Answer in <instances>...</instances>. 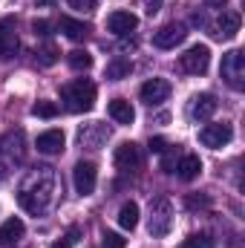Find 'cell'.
<instances>
[{
	"label": "cell",
	"mask_w": 245,
	"mask_h": 248,
	"mask_svg": "<svg viewBox=\"0 0 245 248\" xmlns=\"http://www.w3.org/2000/svg\"><path fill=\"white\" fill-rule=\"evenodd\" d=\"M52 196H55V173L49 168H41L38 173H29L26 182L17 190V202L29 214H44L46 205L52 202Z\"/></svg>",
	"instance_id": "cell-1"
},
{
	"label": "cell",
	"mask_w": 245,
	"mask_h": 248,
	"mask_svg": "<svg viewBox=\"0 0 245 248\" xmlns=\"http://www.w3.org/2000/svg\"><path fill=\"white\" fill-rule=\"evenodd\" d=\"M61 98L69 113H90L95 107V84L87 78H75L61 87Z\"/></svg>",
	"instance_id": "cell-2"
},
{
	"label": "cell",
	"mask_w": 245,
	"mask_h": 248,
	"mask_svg": "<svg viewBox=\"0 0 245 248\" xmlns=\"http://www.w3.org/2000/svg\"><path fill=\"white\" fill-rule=\"evenodd\" d=\"M225 84L231 90H243L245 87V52L243 49H231L222 55V66H219Z\"/></svg>",
	"instance_id": "cell-3"
},
{
	"label": "cell",
	"mask_w": 245,
	"mask_h": 248,
	"mask_svg": "<svg viewBox=\"0 0 245 248\" xmlns=\"http://www.w3.org/2000/svg\"><path fill=\"white\" fill-rule=\"evenodd\" d=\"M170 225H173V205L165 199V196H159V199H153L150 202V234L153 237H165L168 231H170Z\"/></svg>",
	"instance_id": "cell-4"
},
{
	"label": "cell",
	"mask_w": 245,
	"mask_h": 248,
	"mask_svg": "<svg viewBox=\"0 0 245 248\" xmlns=\"http://www.w3.org/2000/svg\"><path fill=\"white\" fill-rule=\"evenodd\" d=\"M208 66H211V49L205 44H196L184 55H179V69L187 75H205Z\"/></svg>",
	"instance_id": "cell-5"
},
{
	"label": "cell",
	"mask_w": 245,
	"mask_h": 248,
	"mask_svg": "<svg viewBox=\"0 0 245 248\" xmlns=\"http://www.w3.org/2000/svg\"><path fill=\"white\" fill-rule=\"evenodd\" d=\"M231 139H234V127H231L228 122L205 124V127L199 130V141H202L205 147H214V150L225 147V144H228Z\"/></svg>",
	"instance_id": "cell-6"
},
{
	"label": "cell",
	"mask_w": 245,
	"mask_h": 248,
	"mask_svg": "<svg viewBox=\"0 0 245 248\" xmlns=\"http://www.w3.org/2000/svg\"><path fill=\"white\" fill-rule=\"evenodd\" d=\"M72 182H75V190L81 196H90L95 190V182H98V170L92 162H78L75 170H72Z\"/></svg>",
	"instance_id": "cell-7"
},
{
	"label": "cell",
	"mask_w": 245,
	"mask_h": 248,
	"mask_svg": "<svg viewBox=\"0 0 245 248\" xmlns=\"http://www.w3.org/2000/svg\"><path fill=\"white\" fill-rule=\"evenodd\" d=\"M184 38H187V29H184L182 23H165L156 35H153V44L159 46V49H173V46H179Z\"/></svg>",
	"instance_id": "cell-8"
},
{
	"label": "cell",
	"mask_w": 245,
	"mask_h": 248,
	"mask_svg": "<svg viewBox=\"0 0 245 248\" xmlns=\"http://www.w3.org/2000/svg\"><path fill=\"white\" fill-rule=\"evenodd\" d=\"M138 95H141V101H144V104L156 107V104H162V101L170 95V84H168L165 78H150V81H144V84H141Z\"/></svg>",
	"instance_id": "cell-9"
},
{
	"label": "cell",
	"mask_w": 245,
	"mask_h": 248,
	"mask_svg": "<svg viewBox=\"0 0 245 248\" xmlns=\"http://www.w3.org/2000/svg\"><path fill=\"white\" fill-rule=\"evenodd\" d=\"M216 98L211 95V93H199V95H193V101H190V107H187V116H190V122H208L214 113H216Z\"/></svg>",
	"instance_id": "cell-10"
},
{
	"label": "cell",
	"mask_w": 245,
	"mask_h": 248,
	"mask_svg": "<svg viewBox=\"0 0 245 248\" xmlns=\"http://www.w3.org/2000/svg\"><path fill=\"white\" fill-rule=\"evenodd\" d=\"M110 139V127H104V124H84L81 130H78V144L81 147H90V150H98L104 141Z\"/></svg>",
	"instance_id": "cell-11"
},
{
	"label": "cell",
	"mask_w": 245,
	"mask_h": 248,
	"mask_svg": "<svg viewBox=\"0 0 245 248\" xmlns=\"http://www.w3.org/2000/svg\"><path fill=\"white\" fill-rule=\"evenodd\" d=\"M116 168L130 173V170H138L141 168V150L133 144V141H124L116 147Z\"/></svg>",
	"instance_id": "cell-12"
},
{
	"label": "cell",
	"mask_w": 245,
	"mask_h": 248,
	"mask_svg": "<svg viewBox=\"0 0 245 248\" xmlns=\"http://www.w3.org/2000/svg\"><path fill=\"white\" fill-rule=\"evenodd\" d=\"M63 144H66V136H63L61 130H46V133H41L38 141H35L38 153H44V156H55V153H61Z\"/></svg>",
	"instance_id": "cell-13"
},
{
	"label": "cell",
	"mask_w": 245,
	"mask_h": 248,
	"mask_svg": "<svg viewBox=\"0 0 245 248\" xmlns=\"http://www.w3.org/2000/svg\"><path fill=\"white\" fill-rule=\"evenodd\" d=\"M138 26V17L133 15V12H113L110 17H107V29L113 32V35H127V32H133Z\"/></svg>",
	"instance_id": "cell-14"
},
{
	"label": "cell",
	"mask_w": 245,
	"mask_h": 248,
	"mask_svg": "<svg viewBox=\"0 0 245 248\" xmlns=\"http://www.w3.org/2000/svg\"><path fill=\"white\" fill-rule=\"evenodd\" d=\"M240 23H243V15L240 12H222V17H219V23H216V38H222V41H231V38H237V32H240Z\"/></svg>",
	"instance_id": "cell-15"
},
{
	"label": "cell",
	"mask_w": 245,
	"mask_h": 248,
	"mask_svg": "<svg viewBox=\"0 0 245 248\" xmlns=\"http://www.w3.org/2000/svg\"><path fill=\"white\" fill-rule=\"evenodd\" d=\"M17 35H15V26H12V20H0V61H6V58H12L15 52H17Z\"/></svg>",
	"instance_id": "cell-16"
},
{
	"label": "cell",
	"mask_w": 245,
	"mask_h": 248,
	"mask_svg": "<svg viewBox=\"0 0 245 248\" xmlns=\"http://www.w3.org/2000/svg\"><path fill=\"white\" fill-rule=\"evenodd\" d=\"M23 231H26L23 219H17V217L6 219V222L0 225V248H3V246H12L15 240H20V237H23Z\"/></svg>",
	"instance_id": "cell-17"
},
{
	"label": "cell",
	"mask_w": 245,
	"mask_h": 248,
	"mask_svg": "<svg viewBox=\"0 0 245 248\" xmlns=\"http://www.w3.org/2000/svg\"><path fill=\"white\" fill-rule=\"evenodd\" d=\"M107 110H110V116H113L116 124H133L136 122V110H133V104L124 101V98H113Z\"/></svg>",
	"instance_id": "cell-18"
},
{
	"label": "cell",
	"mask_w": 245,
	"mask_h": 248,
	"mask_svg": "<svg viewBox=\"0 0 245 248\" xmlns=\"http://www.w3.org/2000/svg\"><path fill=\"white\" fill-rule=\"evenodd\" d=\"M176 173H179V179L182 182H193L199 173H202V162H199V156H193V153H187L179 159V165H176Z\"/></svg>",
	"instance_id": "cell-19"
},
{
	"label": "cell",
	"mask_w": 245,
	"mask_h": 248,
	"mask_svg": "<svg viewBox=\"0 0 245 248\" xmlns=\"http://www.w3.org/2000/svg\"><path fill=\"white\" fill-rule=\"evenodd\" d=\"M58 26H61V32L69 41H84V38L90 35V26H87V23H81V20H75V17H66V15L61 17Z\"/></svg>",
	"instance_id": "cell-20"
},
{
	"label": "cell",
	"mask_w": 245,
	"mask_h": 248,
	"mask_svg": "<svg viewBox=\"0 0 245 248\" xmlns=\"http://www.w3.org/2000/svg\"><path fill=\"white\" fill-rule=\"evenodd\" d=\"M133 72V63H130V58H113V61L107 63V78L110 81H122V78H127Z\"/></svg>",
	"instance_id": "cell-21"
},
{
	"label": "cell",
	"mask_w": 245,
	"mask_h": 248,
	"mask_svg": "<svg viewBox=\"0 0 245 248\" xmlns=\"http://www.w3.org/2000/svg\"><path fill=\"white\" fill-rule=\"evenodd\" d=\"M119 225L124 231H133L138 225V205L136 202H124L122 211H119Z\"/></svg>",
	"instance_id": "cell-22"
},
{
	"label": "cell",
	"mask_w": 245,
	"mask_h": 248,
	"mask_svg": "<svg viewBox=\"0 0 245 248\" xmlns=\"http://www.w3.org/2000/svg\"><path fill=\"white\" fill-rule=\"evenodd\" d=\"M69 66L75 69V72H87L90 66H92V55L87 52V49H75V52H69Z\"/></svg>",
	"instance_id": "cell-23"
},
{
	"label": "cell",
	"mask_w": 245,
	"mask_h": 248,
	"mask_svg": "<svg viewBox=\"0 0 245 248\" xmlns=\"http://www.w3.org/2000/svg\"><path fill=\"white\" fill-rule=\"evenodd\" d=\"M78 240H81V228H78V225H69V228H66V234H63L61 240H55L49 248H72Z\"/></svg>",
	"instance_id": "cell-24"
},
{
	"label": "cell",
	"mask_w": 245,
	"mask_h": 248,
	"mask_svg": "<svg viewBox=\"0 0 245 248\" xmlns=\"http://www.w3.org/2000/svg\"><path fill=\"white\" fill-rule=\"evenodd\" d=\"M32 116H38V119H55L58 116V104L55 101H38L32 107Z\"/></svg>",
	"instance_id": "cell-25"
},
{
	"label": "cell",
	"mask_w": 245,
	"mask_h": 248,
	"mask_svg": "<svg viewBox=\"0 0 245 248\" xmlns=\"http://www.w3.org/2000/svg\"><path fill=\"white\" fill-rule=\"evenodd\" d=\"M159 156H162V170H165V173H176V165H179V159H182L179 150H170V153L165 150V153H159Z\"/></svg>",
	"instance_id": "cell-26"
},
{
	"label": "cell",
	"mask_w": 245,
	"mask_h": 248,
	"mask_svg": "<svg viewBox=\"0 0 245 248\" xmlns=\"http://www.w3.org/2000/svg\"><path fill=\"white\" fill-rule=\"evenodd\" d=\"M182 248H214V240L208 234H193L182 243Z\"/></svg>",
	"instance_id": "cell-27"
},
{
	"label": "cell",
	"mask_w": 245,
	"mask_h": 248,
	"mask_svg": "<svg viewBox=\"0 0 245 248\" xmlns=\"http://www.w3.org/2000/svg\"><path fill=\"white\" fill-rule=\"evenodd\" d=\"M127 243H124L122 234H116V231H104V248H124Z\"/></svg>",
	"instance_id": "cell-28"
},
{
	"label": "cell",
	"mask_w": 245,
	"mask_h": 248,
	"mask_svg": "<svg viewBox=\"0 0 245 248\" xmlns=\"http://www.w3.org/2000/svg\"><path fill=\"white\" fill-rule=\"evenodd\" d=\"M38 55H41V63H44V66H49V63L58 61V49H55V46H44Z\"/></svg>",
	"instance_id": "cell-29"
},
{
	"label": "cell",
	"mask_w": 245,
	"mask_h": 248,
	"mask_svg": "<svg viewBox=\"0 0 245 248\" xmlns=\"http://www.w3.org/2000/svg\"><path fill=\"white\" fill-rule=\"evenodd\" d=\"M147 147H150V153H165V150H168V141H165L162 136H156V139H150Z\"/></svg>",
	"instance_id": "cell-30"
},
{
	"label": "cell",
	"mask_w": 245,
	"mask_h": 248,
	"mask_svg": "<svg viewBox=\"0 0 245 248\" xmlns=\"http://www.w3.org/2000/svg\"><path fill=\"white\" fill-rule=\"evenodd\" d=\"M32 29H35V35H49V29H52V26H49V20H35V23H32Z\"/></svg>",
	"instance_id": "cell-31"
},
{
	"label": "cell",
	"mask_w": 245,
	"mask_h": 248,
	"mask_svg": "<svg viewBox=\"0 0 245 248\" xmlns=\"http://www.w3.org/2000/svg\"><path fill=\"white\" fill-rule=\"evenodd\" d=\"M162 3H165V0H144V12H147V15L153 17V15H156V12L162 9Z\"/></svg>",
	"instance_id": "cell-32"
},
{
	"label": "cell",
	"mask_w": 245,
	"mask_h": 248,
	"mask_svg": "<svg viewBox=\"0 0 245 248\" xmlns=\"http://www.w3.org/2000/svg\"><path fill=\"white\" fill-rule=\"evenodd\" d=\"M187 208H208V196H187Z\"/></svg>",
	"instance_id": "cell-33"
},
{
	"label": "cell",
	"mask_w": 245,
	"mask_h": 248,
	"mask_svg": "<svg viewBox=\"0 0 245 248\" xmlns=\"http://www.w3.org/2000/svg\"><path fill=\"white\" fill-rule=\"evenodd\" d=\"M72 9H92L95 6V0H66Z\"/></svg>",
	"instance_id": "cell-34"
},
{
	"label": "cell",
	"mask_w": 245,
	"mask_h": 248,
	"mask_svg": "<svg viewBox=\"0 0 245 248\" xmlns=\"http://www.w3.org/2000/svg\"><path fill=\"white\" fill-rule=\"evenodd\" d=\"M205 3H208V6H214V9H222L228 0H205Z\"/></svg>",
	"instance_id": "cell-35"
},
{
	"label": "cell",
	"mask_w": 245,
	"mask_h": 248,
	"mask_svg": "<svg viewBox=\"0 0 245 248\" xmlns=\"http://www.w3.org/2000/svg\"><path fill=\"white\" fill-rule=\"evenodd\" d=\"M35 3H41V6H49V3H52V0H35Z\"/></svg>",
	"instance_id": "cell-36"
}]
</instances>
